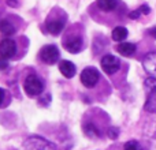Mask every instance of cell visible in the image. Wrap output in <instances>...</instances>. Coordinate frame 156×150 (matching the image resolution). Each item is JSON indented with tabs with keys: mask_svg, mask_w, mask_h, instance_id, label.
<instances>
[{
	"mask_svg": "<svg viewBox=\"0 0 156 150\" xmlns=\"http://www.w3.org/2000/svg\"><path fill=\"white\" fill-rule=\"evenodd\" d=\"M147 90V101L144 104L147 112L149 113H156V78L149 77L144 82Z\"/></svg>",
	"mask_w": 156,
	"mask_h": 150,
	"instance_id": "cell-1",
	"label": "cell"
},
{
	"mask_svg": "<svg viewBox=\"0 0 156 150\" xmlns=\"http://www.w3.org/2000/svg\"><path fill=\"white\" fill-rule=\"evenodd\" d=\"M23 90L25 93L27 94L29 97H36L40 96L44 90V82L41 78H38L37 75L30 74L26 77L23 82Z\"/></svg>",
	"mask_w": 156,
	"mask_h": 150,
	"instance_id": "cell-2",
	"label": "cell"
},
{
	"mask_svg": "<svg viewBox=\"0 0 156 150\" xmlns=\"http://www.w3.org/2000/svg\"><path fill=\"white\" fill-rule=\"evenodd\" d=\"M23 148L25 150H56V145L45 138L33 135L25 141Z\"/></svg>",
	"mask_w": 156,
	"mask_h": 150,
	"instance_id": "cell-3",
	"label": "cell"
},
{
	"mask_svg": "<svg viewBox=\"0 0 156 150\" xmlns=\"http://www.w3.org/2000/svg\"><path fill=\"white\" fill-rule=\"evenodd\" d=\"M100 64H101L103 71L107 75H114L121 68V60L114 55H105V56H103Z\"/></svg>",
	"mask_w": 156,
	"mask_h": 150,
	"instance_id": "cell-4",
	"label": "cell"
},
{
	"mask_svg": "<svg viewBox=\"0 0 156 150\" xmlns=\"http://www.w3.org/2000/svg\"><path fill=\"white\" fill-rule=\"evenodd\" d=\"M100 79V74L99 71L96 70L94 67H86L85 70L81 73V82L85 87H94L97 85Z\"/></svg>",
	"mask_w": 156,
	"mask_h": 150,
	"instance_id": "cell-5",
	"label": "cell"
},
{
	"mask_svg": "<svg viewBox=\"0 0 156 150\" xmlns=\"http://www.w3.org/2000/svg\"><path fill=\"white\" fill-rule=\"evenodd\" d=\"M40 57L47 64H55L59 60V49L56 48V45H45L41 48Z\"/></svg>",
	"mask_w": 156,
	"mask_h": 150,
	"instance_id": "cell-6",
	"label": "cell"
},
{
	"mask_svg": "<svg viewBox=\"0 0 156 150\" xmlns=\"http://www.w3.org/2000/svg\"><path fill=\"white\" fill-rule=\"evenodd\" d=\"M16 53V44L11 38H4L0 41V57L2 59H11Z\"/></svg>",
	"mask_w": 156,
	"mask_h": 150,
	"instance_id": "cell-7",
	"label": "cell"
},
{
	"mask_svg": "<svg viewBox=\"0 0 156 150\" xmlns=\"http://www.w3.org/2000/svg\"><path fill=\"white\" fill-rule=\"evenodd\" d=\"M66 26V19L65 18H52L48 19L45 23V29L49 34L52 36H59L62 30Z\"/></svg>",
	"mask_w": 156,
	"mask_h": 150,
	"instance_id": "cell-8",
	"label": "cell"
},
{
	"mask_svg": "<svg viewBox=\"0 0 156 150\" xmlns=\"http://www.w3.org/2000/svg\"><path fill=\"white\" fill-rule=\"evenodd\" d=\"M65 48L70 53H78L83 49V40L81 37H70L66 40Z\"/></svg>",
	"mask_w": 156,
	"mask_h": 150,
	"instance_id": "cell-9",
	"label": "cell"
},
{
	"mask_svg": "<svg viewBox=\"0 0 156 150\" xmlns=\"http://www.w3.org/2000/svg\"><path fill=\"white\" fill-rule=\"evenodd\" d=\"M59 71L62 73V75L65 78H73L74 75H76V71H77V67L74 66L73 62H70V60H62V62L59 63Z\"/></svg>",
	"mask_w": 156,
	"mask_h": 150,
	"instance_id": "cell-10",
	"label": "cell"
},
{
	"mask_svg": "<svg viewBox=\"0 0 156 150\" xmlns=\"http://www.w3.org/2000/svg\"><path fill=\"white\" fill-rule=\"evenodd\" d=\"M143 66H144V70L148 74L151 75L156 74V52H151V53H148L144 57Z\"/></svg>",
	"mask_w": 156,
	"mask_h": 150,
	"instance_id": "cell-11",
	"label": "cell"
},
{
	"mask_svg": "<svg viewBox=\"0 0 156 150\" xmlns=\"http://www.w3.org/2000/svg\"><path fill=\"white\" fill-rule=\"evenodd\" d=\"M136 45L133 43H121L116 45V51L121 53L122 56H132L136 53Z\"/></svg>",
	"mask_w": 156,
	"mask_h": 150,
	"instance_id": "cell-12",
	"label": "cell"
},
{
	"mask_svg": "<svg viewBox=\"0 0 156 150\" xmlns=\"http://www.w3.org/2000/svg\"><path fill=\"white\" fill-rule=\"evenodd\" d=\"M111 37H112L114 41H118V43H121V41L126 40L127 37V29L123 26H116L115 29L112 30V34H111Z\"/></svg>",
	"mask_w": 156,
	"mask_h": 150,
	"instance_id": "cell-13",
	"label": "cell"
},
{
	"mask_svg": "<svg viewBox=\"0 0 156 150\" xmlns=\"http://www.w3.org/2000/svg\"><path fill=\"white\" fill-rule=\"evenodd\" d=\"M116 5H118V0H97V7L107 12L115 10Z\"/></svg>",
	"mask_w": 156,
	"mask_h": 150,
	"instance_id": "cell-14",
	"label": "cell"
},
{
	"mask_svg": "<svg viewBox=\"0 0 156 150\" xmlns=\"http://www.w3.org/2000/svg\"><path fill=\"white\" fill-rule=\"evenodd\" d=\"M0 33H3L4 36H12L15 33V26L8 19H3L0 21Z\"/></svg>",
	"mask_w": 156,
	"mask_h": 150,
	"instance_id": "cell-15",
	"label": "cell"
},
{
	"mask_svg": "<svg viewBox=\"0 0 156 150\" xmlns=\"http://www.w3.org/2000/svg\"><path fill=\"white\" fill-rule=\"evenodd\" d=\"M83 132H85V135H88V137H90V138L100 137L99 128H97L93 123H88V124H86V126L83 127Z\"/></svg>",
	"mask_w": 156,
	"mask_h": 150,
	"instance_id": "cell-16",
	"label": "cell"
},
{
	"mask_svg": "<svg viewBox=\"0 0 156 150\" xmlns=\"http://www.w3.org/2000/svg\"><path fill=\"white\" fill-rule=\"evenodd\" d=\"M123 150H143V146L137 141H129V142L125 143Z\"/></svg>",
	"mask_w": 156,
	"mask_h": 150,
	"instance_id": "cell-17",
	"label": "cell"
},
{
	"mask_svg": "<svg viewBox=\"0 0 156 150\" xmlns=\"http://www.w3.org/2000/svg\"><path fill=\"white\" fill-rule=\"evenodd\" d=\"M107 134H108V137H110L111 139H116L118 135H119V130L115 128V127H111V128L107 131Z\"/></svg>",
	"mask_w": 156,
	"mask_h": 150,
	"instance_id": "cell-18",
	"label": "cell"
},
{
	"mask_svg": "<svg viewBox=\"0 0 156 150\" xmlns=\"http://www.w3.org/2000/svg\"><path fill=\"white\" fill-rule=\"evenodd\" d=\"M138 10L141 11V14H144V15H148L149 12H151V8H149V5H147V4H144V5H141Z\"/></svg>",
	"mask_w": 156,
	"mask_h": 150,
	"instance_id": "cell-19",
	"label": "cell"
},
{
	"mask_svg": "<svg viewBox=\"0 0 156 150\" xmlns=\"http://www.w3.org/2000/svg\"><path fill=\"white\" fill-rule=\"evenodd\" d=\"M141 15H143V14H141L140 10H136V11H133V12L129 14V16H130L132 19H137V18H140Z\"/></svg>",
	"mask_w": 156,
	"mask_h": 150,
	"instance_id": "cell-20",
	"label": "cell"
},
{
	"mask_svg": "<svg viewBox=\"0 0 156 150\" xmlns=\"http://www.w3.org/2000/svg\"><path fill=\"white\" fill-rule=\"evenodd\" d=\"M7 2L8 5H11V7H16L18 5V0H5Z\"/></svg>",
	"mask_w": 156,
	"mask_h": 150,
	"instance_id": "cell-21",
	"label": "cell"
},
{
	"mask_svg": "<svg viewBox=\"0 0 156 150\" xmlns=\"http://www.w3.org/2000/svg\"><path fill=\"white\" fill-rule=\"evenodd\" d=\"M7 68V63H5V59H2L0 60V70H4Z\"/></svg>",
	"mask_w": 156,
	"mask_h": 150,
	"instance_id": "cell-22",
	"label": "cell"
},
{
	"mask_svg": "<svg viewBox=\"0 0 156 150\" xmlns=\"http://www.w3.org/2000/svg\"><path fill=\"white\" fill-rule=\"evenodd\" d=\"M149 34H151L154 38H156V26L152 27V29H149Z\"/></svg>",
	"mask_w": 156,
	"mask_h": 150,
	"instance_id": "cell-23",
	"label": "cell"
},
{
	"mask_svg": "<svg viewBox=\"0 0 156 150\" xmlns=\"http://www.w3.org/2000/svg\"><path fill=\"white\" fill-rule=\"evenodd\" d=\"M3 100H4V90H3V89L0 87V105H2Z\"/></svg>",
	"mask_w": 156,
	"mask_h": 150,
	"instance_id": "cell-24",
	"label": "cell"
}]
</instances>
